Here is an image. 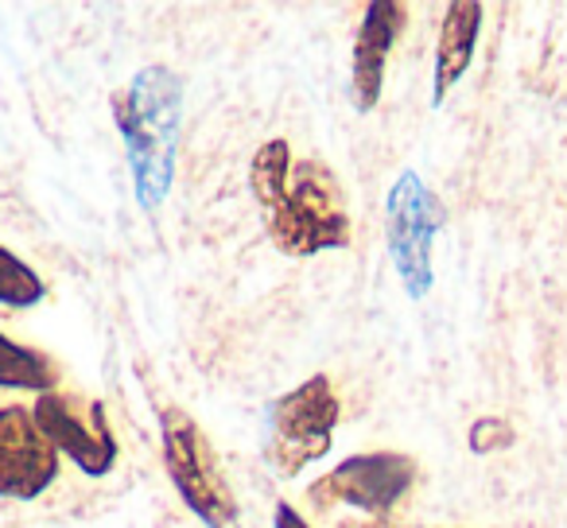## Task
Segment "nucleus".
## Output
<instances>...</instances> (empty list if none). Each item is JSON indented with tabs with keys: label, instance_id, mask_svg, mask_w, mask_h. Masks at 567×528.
I'll list each match as a JSON object with an SVG mask.
<instances>
[{
	"label": "nucleus",
	"instance_id": "obj_11",
	"mask_svg": "<svg viewBox=\"0 0 567 528\" xmlns=\"http://www.w3.org/2000/svg\"><path fill=\"white\" fill-rule=\"evenodd\" d=\"M59 370L48 354L32 346H20L9 334H0V389H20V393H55Z\"/></svg>",
	"mask_w": 567,
	"mask_h": 528
},
{
	"label": "nucleus",
	"instance_id": "obj_13",
	"mask_svg": "<svg viewBox=\"0 0 567 528\" xmlns=\"http://www.w3.org/2000/svg\"><path fill=\"white\" fill-rule=\"evenodd\" d=\"M513 443V427L505 424V420H478V424L471 427V447L478 451V455H494V451L509 447Z\"/></svg>",
	"mask_w": 567,
	"mask_h": 528
},
{
	"label": "nucleus",
	"instance_id": "obj_4",
	"mask_svg": "<svg viewBox=\"0 0 567 528\" xmlns=\"http://www.w3.org/2000/svg\"><path fill=\"white\" fill-rule=\"evenodd\" d=\"M159 439H164V463L179 489L183 505L203 520L206 528H234L237 497L218 466L210 439L183 408H159Z\"/></svg>",
	"mask_w": 567,
	"mask_h": 528
},
{
	"label": "nucleus",
	"instance_id": "obj_3",
	"mask_svg": "<svg viewBox=\"0 0 567 528\" xmlns=\"http://www.w3.org/2000/svg\"><path fill=\"white\" fill-rule=\"evenodd\" d=\"M342 404L331 377L316 373L292 393L268 404L265 412V455L268 466L284 478H296L308 463L331 455L334 427H339Z\"/></svg>",
	"mask_w": 567,
	"mask_h": 528
},
{
	"label": "nucleus",
	"instance_id": "obj_8",
	"mask_svg": "<svg viewBox=\"0 0 567 528\" xmlns=\"http://www.w3.org/2000/svg\"><path fill=\"white\" fill-rule=\"evenodd\" d=\"M59 478V451L20 404L0 408V497L35 501Z\"/></svg>",
	"mask_w": 567,
	"mask_h": 528
},
{
	"label": "nucleus",
	"instance_id": "obj_5",
	"mask_svg": "<svg viewBox=\"0 0 567 528\" xmlns=\"http://www.w3.org/2000/svg\"><path fill=\"white\" fill-rule=\"evenodd\" d=\"M440 221V198L424 187V179L416 172L396 175L385 198V241L409 300H424L432 292V241Z\"/></svg>",
	"mask_w": 567,
	"mask_h": 528
},
{
	"label": "nucleus",
	"instance_id": "obj_15",
	"mask_svg": "<svg viewBox=\"0 0 567 528\" xmlns=\"http://www.w3.org/2000/svg\"><path fill=\"white\" fill-rule=\"evenodd\" d=\"M339 528H393L385 517H358V520H342Z\"/></svg>",
	"mask_w": 567,
	"mask_h": 528
},
{
	"label": "nucleus",
	"instance_id": "obj_14",
	"mask_svg": "<svg viewBox=\"0 0 567 528\" xmlns=\"http://www.w3.org/2000/svg\"><path fill=\"white\" fill-rule=\"evenodd\" d=\"M272 528H311L308 517H300V509L288 501H276V513H272Z\"/></svg>",
	"mask_w": 567,
	"mask_h": 528
},
{
	"label": "nucleus",
	"instance_id": "obj_2",
	"mask_svg": "<svg viewBox=\"0 0 567 528\" xmlns=\"http://www.w3.org/2000/svg\"><path fill=\"white\" fill-rule=\"evenodd\" d=\"M113 121L125 141L136 203L144 210L164 206L175 183L183 125V79L172 66H141L125 90L113 94Z\"/></svg>",
	"mask_w": 567,
	"mask_h": 528
},
{
	"label": "nucleus",
	"instance_id": "obj_9",
	"mask_svg": "<svg viewBox=\"0 0 567 528\" xmlns=\"http://www.w3.org/2000/svg\"><path fill=\"white\" fill-rule=\"evenodd\" d=\"M404 17H409V9L396 0H373L365 9V20L354 35V71H350V97H354L358 113H370L381 102L385 63L396 35L404 32Z\"/></svg>",
	"mask_w": 567,
	"mask_h": 528
},
{
	"label": "nucleus",
	"instance_id": "obj_7",
	"mask_svg": "<svg viewBox=\"0 0 567 528\" xmlns=\"http://www.w3.org/2000/svg\"><path fill=\"white\" fill-rule=\"evenodd\" d=\"M416 482V463L401 451H373V455H350L334 470L311 486V501L331 509L350 505L365 517H385Z\"/></svg>",
	"mask_w": 567,
	"mask_h": 528
},
{
	"label": "nucleus",
	"instance_id": "obj_12",
	"mask_svg": "<svg viewBox=\"0 0 567 528\" xmlns=\"http://www.w3.org/2000/svg\"><path fill=\"white\" fill-rule=\"evenodd\" d=\"M43 296H48V284L40 272L0 245V303L4 308H35Z\"/></svg>",
	"mask_w": 567,
	"mask_h": 528
},
{
	"label": "nucleus",
	"instance_id": "obj_6",
	"mask_svg": "<svg viewBox=\"0 0 567 528\" xmlns=\"http://www.w3.org/2000/svg\"><path fill=\"white\" fill-rule=\"evenodd\" d=\"M32 416L51 439V447L71 458L82 474L105 478L117 466V435H113L102 401H86V396L71 393H43L35 396Z\"/></svg>",
	"mask_w": 567,
	"mask_h": 528
},
{
	"label": "nucleus",
	"instance_id": "obj_1",
	"mask_svg": "<svg viewBox=\"0 0 567 528\" xmlns=\"http://www.w3.org/2000/svg\"><path fill=\"white\" fill-rule=\"evenodd\" d=\"M249 187L272 245L288 257H319L350 245V214L334 172L296 159L288 141H265L249 164Z\"/></svg>",
	"mask_w": 567,
	"mask_h": 528
},
{
	"label": "nucleus",
	"instance_id": "obj_10",
	"mask_svg": "<svg viewBox=\"0 0 567 528\" xmlns=\"http://www.w3.org/2000/svg\"><path fill=\"white\" fill-rule=\"evenodd\" d=\"M482 32V4L474 0H455L447 4V17L440 28V48H435V82H432V105H443L458 79L466 74L474 59V43Z\"/></svg>",
	"mask_w": 567,
	"mask_h": 528
}]
</instances>
